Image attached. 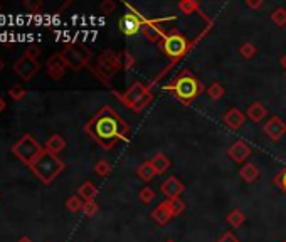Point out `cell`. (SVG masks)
<instances>
[{
    "instance_id": "6da1fadb",
    "label": "cell",
    "mask_w": 286,
    "mask_h": 242,
    "mask_svg": "<svg viewBox=\"0 0 286 242\" xmlns=\"http://www.w3.org/2000/svg\"><path fill=\"white\" fill-rule=\"evenodd\" d=\"M84 133L89 135L103 150L115 148L118 142L130 140V125L111 106H103L96 115L84 125Z\"/></svg>"
},
{
    "instance_id": "7a4b0ae2",
    "label": "cell",
    "mask_w": 286,
    "mask_h": 242,
    "mask_svg": "<svg viewBox=\"0 0 286 242\" xmlns=\"http://www.w3.org/2000/svg\"><path fill=\"white\" fill-rule=\"evenodd\" d=\"M165 91H170L173 98L180 101L182 104L189 106L197 99L200 94H204V84H202L197 77L185 69L178 74L170 84L164 86Z\"/></svg>"
},
{
    "instance_id": "3957f363",
    "label": "cell",
    "mask_w": 286,
    "mask_h": 242,
    "mask_svg": "<svg viewBox=\"0 0 286 242\" xmlns=\"http://www.w3.org/2000/svg\"><path fill=\"white\" fill-rule=\"evenodd\" d=\"M116 99L120 101L123 106L130 108L133 113H142L147 106L153 101V93H151V86H145L142 81L133 83L125 93H120L116 89H111Z\"/></svg>"
},
{
    "instance_id": "277c9868",
    "label": "cell",
    "mask_w": 286,
    "mask_h": 242,
    "mask_svg": "<svg viewBox=\"0 0 286 242\" xmlns=\"http://www.w3.org/2000/svg\"><path fill=\"white\" fill-rule=\"evenodd\" d=\"M29 168L36 173L37 178L41 180L42 183L49 185L66 170V163L61 160L58 155L44 150V153L39 156V158L34 162Z\"/></svg>"
},
{
    "instance_id": "5b68a950",
    "label": "cell",
    "mask_w": 286,
    "mask_h": 242,
    "mask_svg": "<svg viewBox=\"0 0 286 242\" xmlns=\"http://www.w3.org/2000/svg\"><path fill=\"white\" fill-rule=\"evenodd\" d=\"M192 46L194 44H190L189 39L185 36H182V34L177 32V31L167 32V36L159 42L160 50L172 61L170 67L175 63H178L182 58H185V54H189V50L192 49Z\"/></svg>"
},
{
    "instance_id": "8992f818",
    "label": "cell",
    "mask_w": 286,
    "mask_h": 242,
    "mask_svg": "<svg viewBox=\"0 0 286 242\" xmlns=\"http://www.w3.org/2000/svg\"><path fill=\"white\" fill-rule=\"evenodd\" d=\"M123 69V54H118L111 49H105L103 52L98 56V66L96 69H91L94 76H98L106 86H111L110 79L116 72Z\"/></svg>"
},
{
    "instance_id": "52a82bcc",
    "label": "cell",
    "mask_w": 286,
    "mask_h": 242,
    "mask_svg": "<svg viewBox=\"0 0 286 242\" xmlns=\"http://www.w3.org/2000/svg\"><path fill=\"white\" fill-rule=\"evenodd\" d=\"M44 150L46 148H42L41 143L32 138V135H22V138L12 146L14 155L27 167H31L44 153Z\"/></svg>"
},
{
    "instance_id": "ba28073f",
    "label": "cell",
    "mask_w": 286,
    "mask_h": 242,
    "mask_svg": "<svg viewBox=\"0 0 286 242\" xmlns=\"http://www.w3.org/2000/svg\"><path fill=\"white\" fill-rule=\"evenodd\" d=\"M61 56L71 71H81L83 67H89V61L93 58L91 50L83 44H67L61 50Z\"/></svg>"
},
{
    "instance_id": "9c48e42d",
    "label": "cell",
    "mask_w": 286,
    "mask_h": 242,
    "mask_svg": "<svg viewBox=\"0 0 286 242\" xmlns=\"http://www.w3.org/2000/svg\"><path fill=\"white\" fill-rule=\"evenodd\" d=\"M125 7L128 9V14L123 15L120 19V22H118V25H120V32L125 34V36H137L138 32H142L143 15L130 4H125Z\"/></svg>"
},
{
    "instance_id": "30bf717a",
    "label": "cell",
    "mask_w": 286,
    "mask_h": 242,
    "mask_svg": "<svg viewBox=\"0 0 286 242\" xmlns=\"http://www.w3.org/2000/svg\"><path fill=\"white\" fill-rule=\"evenodd\" d=\"M177 19V15L173 17H165V19H147L143 15V27H142V36L150 42H160L162 39L167 36V32L164 31V27H160V24H164L167 20H173Z\"/></svg>"
},
{
    "instance_id": "8fae6325",
    "label": "cell",
    "mask_w": 286,
    "mask_h": 242,
    "mask_svg": "<svg viewBox=\"0 0 286 242\" xmlns=\"http://www.w3.org/2000/svg\"><path fill=\"white\" fill-rule=\"evenodd\" d=\"M39 69H41L39 61H34L31 58H27V56H22V58L17 59L15 64H14L15 74L19 77H22L24 81H31L32 77L39 72Z\"/></svg>"
},
{
    "instance_id": "7c38bea8",
    "label": "cell",
    "mask_w": 286,
    "mask_h": 242,
    "mask_svg": "<svg viewBox=\"0 0 286 242\" xmlns=\"http://www.w3.org/2000/svg\"><path fill=\"white\" fill-rule=\"evenodd\" d=\"M263 131H265V135L271 140V142H279V140L286 135V121H283L281 118L274 115L265 123Z\"/></svg>"
},
{
    "instance_id": "4fadbf2b",
    "label": "cell",
    "mask_w": 286,
    "mask_h": 242,
    "mask_svg": "<svg viewBox=\"0 0 286 242\" xmlns=\"http://www.w3.org/2000/svg\"><path fill=\"white\" fill-rule=\"evenodd\" d=\"M66 69H67V66H66L61 52H56L47 59V74H49V77H53L54 81L63 79L66 74Z\"/></svg>"
},
{
    "instance_id": "5bb4252c",
    "label": "cell",
    "mask_w": 286,
    "mask_h": 242,
    "mask_svg": "<svg viewBox=\"0 0 286 242\" xmlns=\"http://www.w3.org/2000/svg\"><path fill=\"white\" fill-rule=\"evenodd\" d=\"M251 146L249 143H246L244 140H238V142H234L231 146H229L227 150V156L231 158L234 163H244L246 160L249 158L251 155Z\"/></svg>"
},
{
    "instance_id": "9a60e30c",
    "label": "cell",
    "mask_w": 286,
    "mask_h": 242,
    "mask_svg": "<svg viewBox=\"0 0 286 242\" xmlns=\"http://www.w3.org/2000/svg\"><path fill=\"white\" fill-rule=\"evenodd\" d=\"M184 190H185L184 183H182L177 177H173V175L168 177V178L165 180V182L160 185V192L167 197V200H168V199H177V197H180V195L184 194Z\"/></svg>"
},
{
    "instance_id": "2e32d148",
    "label": "cell",
    "mask_w": 286,
    "mask_h": 242,
    "mask_svg": "<svg viewBox=\"0 0 286 242\" xmlns=\"http://www.w3.org/2000/svg\"><path fill=\"white\" fill-rule=\"evenodd\" d=\"M244 121H246V116H244L243 111H239L238 108L229 110L222 115V123L229 129H239L244 125Z\"/></svg>"
},
{
    "instance_id": "e0dca14e",
    "label": "cell",
    "mask_w": 286,
    "mask_h": 242,
    "mask_svg": "<svg viewBox=\"0 0 286 242\" xmlns=\"http://www.w3.org/2000/svg\"><path fill=\"white\" fill-rule=\"evenodd\" d=\"M172 217H173V213H172L170 209H168L167 200L157 205L153 209V212H151V219H153L157 224H160V226H165V224H168Z\"/></svg>"
},
{
    "instance_id": "ac0fdd59",
    "label": "cell",
    "mask_w": 286,
    "mask_h": 242,
    "mask_svg": "<svg viewBox=\"0 0 286 242\" xmlns=\"http://www.w3.org/2000/svg\"><path fill=\"white\" fill-rule=\"evenodd\" d=\"M246 116H248L252 123H259L268 116V110H266V106L261 103V101H254V103H252L248 108V113H246Z\"/></svg>"
},
{
    "instance_id": "d6986e66",
    "label": "cell",
    "mask_w": 286,
    "mask_h": 242,
    "mask_svg": "<svg viewBox=\"0 0 286 242\" xmlns=\"http://www.w3.org/2000/svg\"><path fill=\"white\" fill-rule=\"evenodd\" d=\"M150 163H151V167H153V170H155L157 175H164V173L168 170V168L172 167L170 158H168V156L164 155V153H157V155H153V158L150 160Z\"/></svg>"
},
{
    "instance_id": "ffe728a7",
    "label": "cell",
    "mask_w": 286,
    "mask_h": 242,
    "mask_svg": "<svg viewBox=\"0 0 286 242\" xmlns=\"http://www.w3.org/2000/svg\"><path fill=\"white\" fill-rule=\"evenodd\" d=\"M177 9L180 10V12L184 15H190V14H200V17H204V19L207 20V17L202 14L200 10V4L197 2V0H182V2L177 4Z\"/></svg>"
},
{
    "instance_id": "44dd1931",
    "label": "cell",
    "mask_w": 286,
    "mask_h": 242,
    "mask_svg": "<svg viewBox=\"0 0 286 242\" xmlns=\"http://www.w3.org/2000/svg\"><path fill=\"white\" fill-rule=\"evenodd\" d=\"M239 175L246 183H254L259 178V168L254 163H244V167L239 170Z\"/></svg>"
},
{
    "instance_id": "7402d4cb",
    "label": "cell",
    "mask_w": 286,
    "mask_h": 242,
    "mask_svg": "<svg viewBox=\"0 0 286 242\" xmlns=\"http://www.w3.org/2000/svg\"><path fill=\"white\" fill-rule=\"evenodd\" d=\"M98 192H99V190L96 189V185H94L93 182H89V180H86L84 183H81L80 189H77V195H80L84 202L94 200L98 197Z\"/></svg>"
},
{
    "instance_id": "603a6c76",
    "label": "cell",
    "mask_w": 286,
    "mask_h": 242,
    "mask_svg": "<svg viewBox=\"0 0 286 242\" xmlns=\"http://www.w3.org/2000/svg\"><path fill=\"white\" fill-rule=\"evenodd\" d=\"M66 148V140L61 137L59 133H54L53 137H49L47 138V142H46V150L50 151V153H54V155H58L61 153Z\"/></svg>"
},
{
    "instance_id": "cb8c5ba5",
    "label": "cell",
    "mask_w": 286,
    "mask_h": 242,
    "mask_svg": "<svg viewBox=\"0 0 286 242\" xmlns=\"http://www.w3.org/2000/svg\"><path fill=\"white\" fill-rule=\"evenodd\" d=\"M227 224L231 226L232 229H239L243 224L246 222V216H244V212L241 210V209H234L227 213Z\"/></svg>"
},
{
    "instance_id": "d4e9b609",
    "label": "cell",
    "mask_w": 286,
    "mask_h": 242,
    "mask_svg": "<svg viewBox=\"0 0 286 242\" xmlns=\"http://www.w3.org/2000/svg\"><path fill=\"white\" fill-rule=\"evenodd\" d=\"M137 175L143 180V182H151L155 177H157V173L153 170V167H151V163L150 162H145L142 163L138 168H137Z\"/></svg>"
},
{
    "instance_id": "484cf974",
    "label": "cell",
    "mask_w": 286,
    "mask_h": 242,
    "mask_svg": "<svg viewBox=\"0 0 286 242\" xmlns=\"http://www.w3.org/2000/svg\"><path fill=\"white\" fill-rule=\"evenodd\" d=\"M271 20H273V24L276 25V27L283 29V27L286 25V9L284 7L274 9L273 14H271Z\"/></svg>"
},
{
    "instance_id": "4316f807",
    "label": "cell",
    "mask_w": 286,
    "mask_h": 242,
    "mask_svg": "<svg viewBox=\"0 0 286 242\" xmlns=\"http://www.w3.org/2000/svg\"><path fill=\"white\" fill-rule=\"evenodd\" d=\"M207 94H209L211 99L214 101H219L221 99L224 94H226V89H224V86L221 83H212L209 88H207Z\"/></svg>"
},
{
    "instance_id": "83f0119b",
    "label": "cell",
    "mask_w": 286,
    "mask_h": 242,
    "mask_svg": "<svg viewBox=\"0 0 286 242\" xmlns=\"http://www.w3.org/2000/svg\"><path fill=\"white\" fill-rule=\"evenodd\" d=\"M167 205H168V209L172 210L173 217H175V216H180V213L185 210V202L180 199V197H177V199H168V200H167Z\"/></svg>"
},
{
    "instance_id": "f1b7e54d",
    "label": "cell",
    "mask_w": 286,
    "mask_h": 242,
    "mask_svg": "<svg viewBox=\"0 0 286 242\" xmlns=\"http://www.w3.org/2000/svg\"><path fill=\"white\" fill-rule=\"evenodd\" d=\"M83 205H84V202L80 195H72L66 200V209L69 212H80L83 210Z\"/></svg>"
},
{
    "instance_id": "f546056e",
    "label": "cell",
    "mask_w": 286,
    "mask_h": 242,
    "mask_svg": "<svg viewBox=\"0 0 286 242\" xmlns=\"http://www.w3.org/2000/svg\"><path fill=\"white\" fill-rule=\"evenodd\" d=\"M94 172H96L98 177H108L111 173V163L108 160H99L96 165H94Z\"/></svg>"
},
{
    "instance_id": "4dcf8cb0",
    "label": "cell",
    "mask_w": 286,
    "mask_h": 242,
    "mask_svg": "<svg viewBox=\"0 0 286 242\" xmlns=\"http://www.w3.org/2000/svg\"><path fill=\"white\" fill-rule=\"evenodd\" d=\"M256 52H257V49L252 42H244L243 46L239 47V54L243 56L244 59H252L256 56Z\"/></svg>"
},
{
    "instance_id": "1f68e13d",
    "label": "cell",
    "mask_w": 286,
    "mask_h": 242,
    "mask_svg": "<svg viewBox=\"0 0 286 242\" xmlns=\"http://www.w3.org/2000/svg\"><path fill=\"white\" fill-rule=\"evenodd\" d=\"M155 199V190L150 189V187H143L142 190L138 192V200L142 202V204H150L151 200Z\"/></svg>"
},
{
    "instance_id": "d6a6232c",
    "label": "cell",
    "mask_w": 286,
    "mask_h": 242,
    "mask_svg": "<svg viewBox=\"0 0 286 242\" xmlns=\"http://www.w3.org/2000/svg\"><path fill=\"white\" fill-rule=\"evenodd\" d=\"M99 212V205L96 204L94 200H88V202H84V205H83V213L86 217H93V216H96V213Z\"/></svg>"
},
{
    "instance_id": "836d02e7",
    "label": "cell",
    "mask_w": 286,
    "mask_h": 242,
    "mask_svg": "<svg viewBox=\"0 0 286 242\" xmlns=\"http://www.w3.org/2000/svg\"><path fill=\"white\" fill-rule=\"evenodd\" d=\"M135 63H137V59L133 58L130 50H128V49H125V50H123V69H126V71L133 69Z\"/></svg>"
},
{
    "instance_id": "e575fe53",
    "label": "cell",
    "mask_w": 286,
    "mask_h": 242,
    "mask_svg": "<svg viewBox=\"0 0 286 242\" xmlns=\"http://www.w3.org/2000/svg\"><path fill=\"white\" fill-rule=\"evenodd\" d=\"M274 185H276V187L281 190V192L286 194V167L278 173L276 177H274Z\"/></svg>"
},
{
    "instance_id": "d590c367",
    "label": "cell",
    "mask_w": 286,
    "mask_h": 242,
    "mask_svg": "<svg viewBox=\"0 0 286 242\" xmlns=\"http://www.w3.org/2000/svg\"><path fill=\"white\" fill-rule=\"evenodd\" d=\"M24 56H27V58H31V59H34V61H37L39 56H41V49H39V47L36 46V44H31V46H27Z\"/></svg>"
},
{
    "instance_id": "8d00e7d4",
    "label": "cell",
    "mask_w": 286,
    "mask_h": 242,
    "mask_svg": "<svg viewBox=\"0 0 286 242\" xmlns=\"http://www.w3.org/2000/svg\"><path fill=\"white\" fill-rule=\"evenodd\" d=\"M25 93L27 91L22 86H12L9 89V94H10V98H12V99H22L25 96Z\"/></svg>"
},
{
    "instance_id": "74e56055",
    "label": "cell",
    "mask_w": 286,
    "mask_h": 242,
    "mask_svg": "<svg viewBox=\"0 0 286 242\" xmlns=\"http://www.w3.org/2000/svg\"><path fill=\"white\" fill-rule=\"evenodd\" d=\"M116 9V4L113 2V0H105L103 4L99 5V10L103 14H110V12H113V10Z\"/></svg>"
},
{
    "instance_id": "f35d334b",
    "label": "cell",
    "mask_w": 286,
    "mask_h": 242,
    "mask_svg": "<svg viewBox=\"0 0 286 242\" xmlns=\"http://www.w3.org/2000/svg\"><path fill=\"white\" fill-rule=\"evenodd\" d=\"M217 242H241L238 237H236V235L231 232V230H229V232H224L221 237H219V240Z\"/></svg>"
},
{
    "instance_id": "ab89813d",
    "label": "cell",
    "mask_w": 286,
    "mask_h": 242,
    "mask_svg": "<svg viewBox=\"0 0 286 242\" xmlns=\"http://www.w3.org/2000/svg\"><path fill=\"white\" fill-rule=\"evenodd\" d=\"M246 7H249L252 10H257V9H261L263 5H265V2L263 0H246Z\"/></svg>"
},
{
    "instance_id": "60d3db41",
    "label": "cell",
    "mask_w": 286,
    "mask_h": 242,
    "mask_svg": "<svg viewBox=\"0 0 286 242\" xmlns=\"http://www.w3.org/2000/svg\"><path fill=\"white\" fill-rule=\"evenodd\" d=\"M24 5H25L27 9H31L32 12H37V10L42 7V2H39V0H37V2H31V0H25Z\"/></svg>"
},
{
    "instance_id": "b9f144b4",
    "label": "cell",
    "mask_w": 286,
    "mask_h": 242,
    "mask_svg": "<svg viewBox=\"0 0 286 242\" xmlns=\"http://www.w3.org/2000/svg\"><path fill=\"white\" fill-rule=\"evenodd\" d=\"M279 64H281V67H283V69H284V72H286V54L283 56L281 59H279Z\"/></svg>"
},
{
    "instance_id": "7bdbcfd3",
    "label": "cell",
    "mask_w": 286,
    "mask_h": 242,
    "mask_svg": "<svg viewBox=\"0 0 286 242\" xmlns=\"http://www.w3.org/2000/svg\"><path fill=\"white\" fill-rule=\"evenodd\" d=\"M17 242H32V239H31V237H27V235H24V237H20Z\"/></svg>"
},
{
    "instance_id": "ee69618b",
    "label": "cell",
    "mask_w": 286,
    "mask_h": 242,
    "mask_svg": "<svg viewBox=\"0 0 286 242\" xmlns=\"http://www.w3.org/2000/svg\"><path fill=\"white\" fill-rule=\"evenodd\" d=\"M5 110V101L0 98V113H2V111Z\"/></svg>"
},
{
    "instance_id": "f6af8a7d",
    "label": "cell",
    "mask_w": 286,
    "mask_h": 242,
    "mask_svg": "<svg viewBox=\"0 0 286 242\" xmlns=\"http://www.w3.org/2000/svg\"><path fill=\"white\" fill-rule=\"evenodd\" d=\"M2 69H4V61L0 59V72H2Z\"/></svg>"
},
{
    "instance_id": "bcb514c9",
    "label": "cell",
    "mask_w": 286,
    "mask_h": 242,
    "mask_svg": "<svg viewBox=\"0 0 286 242\" xmlns=\"http://www.w3.org/2000/svg\"><path fill=\"white\" fill-rule=\"evenodd\" d=\"M165 242H175V240H173V239H167Z\"/></svg>"
},
{
    "instance_id": "7dc6e473",
    "label": "cell",
    "mask_w": 286,
    "mask_h": 242,
    "mask_svg": "<svg viewBox=\"0 0 286 242\" xmlns=\"http://www.w3.org/2000/svg\"><path fill=\"white\" fill-rule=\"evenodd\" d=\"M0 9H2V5H0Z\"/></svg>"
},
{
    "instance_id": "c3c4849f",
    "label": "cell",
    "mask_w": 286,
    "mask_h": 242,
    "mask_svg": "<svg viewBox=\"0 0 286 242\" xmlns=\"http://www.w3.org/2000/svg\"><path fill=\"white\" fill-rule=\"evenodd\" d=\"M283 242H286V239H284V240H283Z\"/></svg>"
},
{
    "instance_id": "681fc988",
    "label": "cell",
    "mask_w": 286,
    "mask_h": 242,
    "mask_svg": "<svg viewBox=\"0 0 286 242\" xmlns=\"http://www.w3.org/2000/svg\"><path fill=\"white\" fill-rule=\"evenodd\" d=\"M284 76H286V72H284Z\"/></svg>"
}]
</instances>
